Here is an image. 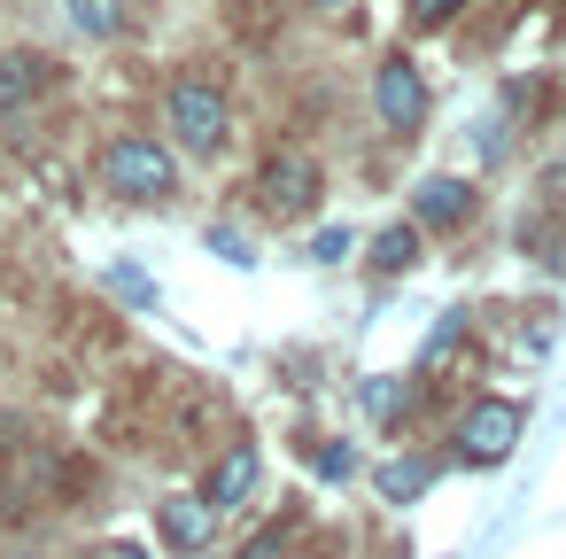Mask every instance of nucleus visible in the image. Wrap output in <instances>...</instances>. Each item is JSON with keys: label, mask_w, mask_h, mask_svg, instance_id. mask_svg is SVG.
<instances>
[{"label": "nucleus", "mask_w": 566, "mask_h": 559, "mask_svg": "<svg viewBox=\"0 0 566 559\" xmlns=\"http://www.w3.org/2000/svg\"><path fill=\"white\" fill-rule=\"evenodd\" d=\"M256 489H264V443H256V435H241V443H226V451L210 458L202 497H210L218 513H241V505H256Z\"/></svg>", "instance_id": "1a4fd4ad"}, {"label": "nucleus", "mask_w": 566, "mask_h": 559, "mask_svg": "<svg viewBox=\"0 0 566 559\" xmlns=\"http://www.w3.org/2000/svg\"><path fill=\"white\" fill-rule=\"evenodd\" d=\"M71 86V63L48 48H0V125H17L32 110H48Z\"/></svg>", "instance_id": "0eeeda50"}, {"label": "nucleus", "mask_w": 566, "mask_h": 559, "mask_svg": "<svg viewBox=\"0 0 566 559\" xmlns=\"http://www.w3.org/2000/svg\"><path fill=\"white\" fill-rule=\"evenodd\" d=\"M303 9H318V17H342V9H357V0H303Z\"/></svg>", "instance_id": "412c9836"}, {"label": "nucleus", "mask_w": 566, "mask_h": 559, "mask_svg": "<svg viewBox=\"0 0 566 559\" xmlns=\"http://www.w3.org/2000/svg\"><path fill=\"white\" fill-rule=\"evenodd\" d=\"M202 241H210V249H218L226 265H241V272H249V265L264 257V249H256V234H249V226H233V218H218V226H202Z\"/></svg>", "instance_id": "4468645a"}, {"label": "nucleus", "mask_w": 566, "mask_h": 559, "mask_svg": "<svg viewBox=\"0 0 566 559\" xmlns=\"http://www.w3.org/2000/svg\"><path fill=\"white\" fill-rule=\"evenodd\" d=\"M94 187L109 203H125V210H171L179 187H187V164L156 125H117L94 148Z\"/></svg>", "instance_id": "f03ea898"}, {"label": "nucleus", "mask_w": 566, "mask_h": 559, "mask_svg": "<svg viewBox=\"0 0 566 559\" xmlns=\"http://www.w3.org/2000/svg\"><path fill=\"white\" fill-rule=\"evenodd\" d=\"M520 427H527L520 396H473L450 420V466H504L520 451Z\"/></svg>", "instance_id": "39448f33"}, {"label": "nucleus", "mask_w": 566, "mask_h": 559, "mask_svg": "<svg viewBox=\"0 0 566 559\" xmlns=\"http://www.w3.org/2000/svg\"><path fill=\"white\" fill-rule=\"evenodd\" d=\"M318 203H326V164H318L311 148L280 141V148L256 156V172H249V210H256L264 226H303V218H318Z\"/></svg>", "instance_id": "7ed1b4c3"}, {"label": "nucleus", "mask_w": 566, "mask_h": 559, "mask_svg": "<svg viewBox=\"0 0 566 559\" xmlns=\"http://www.w3.org/2000/svg\"><path fill=\"white\" fill-rule=\"evenodd\" d=\"M365 102H373V125H380L396 148H411V141L427 133V117H434V86H427V71L411 63V48H388V55L373 63Z\"/></svg>", "instance_id": "20e7f679"}, {"label": "nucleus", "mask_w": 566, "mask_h": 559, "mask_svg": "<svg viewBox=\"0 0 566 559\" xmlns=\"http://www.w3.org/2000/svg\"><path fill=\"white\" fill-rule=\"evenodd\" d=\"M465 327H473V319H465V311H450V319H442V327L427 334V358H419V373H434V365H450V358L465 350Z\"/></svg>", "instance_id": "2eb2a0df"}, {"label": "nucleus", "mask_w": 566, "mask_h": 559, "mask_svg": "<svg viewBox=\"0 0 566 559\" xmlns=\"http://www.w3.org/2000/svg\"><path fill=\"white\" fill-rule=\"evenodd\" d=\"M156 133L179 148V164H226L233 141H241V117H233V94L210 63H179L156 94Z\"/></svg>", "instance_id": "f257e3e1"}, {"label": "nucleus", "mask_w": 566, "mask_h": 559, "mask_svg": "<svg viewBox=\"0 0 566 559\" xmlns=\"http://www.w3.org/2000/svg\"><path fill=\"white\" fill-rule=\"evenodd\" d=\"M287 551H295V520H272V528H256L233 559H287Z\"/></svg>", "instance_id": "f3484780"}, {"label": "nucleus", "mask_w": 566, "mask_h": 559, "mask_svg": "<svg viewBox=\"0 0 566 559\" xmlns=\"http://www.w3.org/2000/svg\"><path fill=\"white\" fill-rule=\"evenodd\" d=\"M0 505H9V474H0Z\"/></svg>", "instance_id": "5701e85b"}, {"label": "nucleus", "mask_w": 566, "mask_h": 559, "mask_svg": "<svg viewBox=\"0 0 566 559\" xmlns=\"http://www.w3.org/2000/svg\"><path fill=\"white\" fill-rule=\"evenodd\" d=\"M311 257H318V265H342V257H349V234H342V226H326V234L311 241Z\"/></svg>", "instance_id": "6ab92c4d"}, {"label": "nucleus", "mask_w": 566, "mask_h": 559, "mask_svg": "<svg viewBox=\"0 0 566 559\" xmlns=\"http://www.w3.org/2000/svg\"><path fill=\"white\" fill-rule=\"evenodd\" d=\"M427 241H465L473 226H481V187L465 179V172H427V179H411V210H403Z\"/></svg>", "instance_id": "423d86ee"}, {"label": "nucleus", "mask_w": 566, "mask_h": 559, "mask_svg": "<svg viewBox=\"0 0 566 559\" xmlns=\"http://www.w3.org/2000/svg\"><path fill=\"white\" fill-rule=\"evenodd\" d=\"M419 257H427V234H419L411 218H388V226L365 241V272H373V280H403V272H419Z\"/></svg>", "instance_id": "f8f14e48"}, {"label": "nucleus", "mask_w": 566, "mask_h": 559, "mask_svg": "<svg viewBox=\"0 0 566 559\" xmlns=\"http://www.w3.org/2000/svg\"><path fill=\"white\" fill-rule=\"evenodd\" d=\"M109 296H133V303H156V280L133 272V265H109Z\"/></svg>", "instance_id": "a211bd4d"}, {"label": "nucleus", "mask_w": 566, "mask_h": 559, "mask_svg": "<svg viewBox=\"0 0 566 559\" xmlns=\"http://www.w3.org/2000/svg\"><path fill=\"white\" fill-rule=\"evenodd\" d=\"M218 505L202 497V489H171V497H156V536H164V551L171 559H202L210 544H218Z\"/></svg>", "instance_id": "6e6552de"}, {"label": "nucleus", "mask_w": 566, "mask_h": 559, "mask_svg": "<svg viewBox=\"0 0 566 559\" xmlns=\"http://www.w3.org/2000/svg\"><path fill=\"white\" fill-rule=\"evenodd\" d=\"M434 474H442V458H434V451H396V458H380V474H373V482H380V497H388V505H419Z\"/></svg>", "instance_id": "ddd939ff"}, {"label": "nucleus", "mask_w": 566, "mask_h": 559, "mask_svg": "<svg viewBox=\"0 0 566 559\" xmlns=\"http://www.w3.org/2000/svg\"><path fill=\"white\" fill-rule=\"evenodd\" d=\"M465 9H473V0H411L403 24H411V32H442V24H458Z\"/></svg>", "instance_id": "dca6fc26"}, {"label": "nucleus", "mask_w": 566, "mask_h": 559, "mask_svg": "<svg viewBox=\"0 0 566 559\" xmlns=\"http://www.w3.org/2000/svg\"><path fill=\"white\" fill-rule=\"evenodd\" d=\"M55 24H63L78 48H117V40H133V24H140V0H55Z\"/></svg>", "instance_id": "9d476101"}, {"label": "nucleus", "mask_w": 566, "mask_h": 559, "mask_svg": "<svg viewBox=\"0 0 566 559\" xmlns=\"http://www.w3.org/2000/svg\"><path fill=\"white\" fill-rule=\"evenodd\" d=\"M311 466H318V474H326V482H342V474H349V451H342V443H326V451H318V443H311Z\"/></svg>", "instance_id": "aec40b11"}, {"label": "nucleus", "mask_w": 566, "mask_h": 559, "mask_svg": "<svg viewBox=\"0 0 566 559\" xmlns=\"http://www.w3.org/2000/svg\"><path fill=\"white\" fill-rule=\"evenodd\" d=\"M287 559H334V551H287Z\"/></svg>", "instance_id": "4be33fe9"}, {"label": "nucleus", "mask_w": 566, "mask_h": 559, "mask_svg": "<svg viewBox=\"0 0 566 559\" xmlns=\"http://www.w3.org/2000/svg\"><path fill=\"white\" fill-rule=\"evenodd\" d=\"M357 412H365V427L403 435L419 420V373H365L357 381Z\"/></svg>", "instance_id": "9b49d317"}]
</instances>
